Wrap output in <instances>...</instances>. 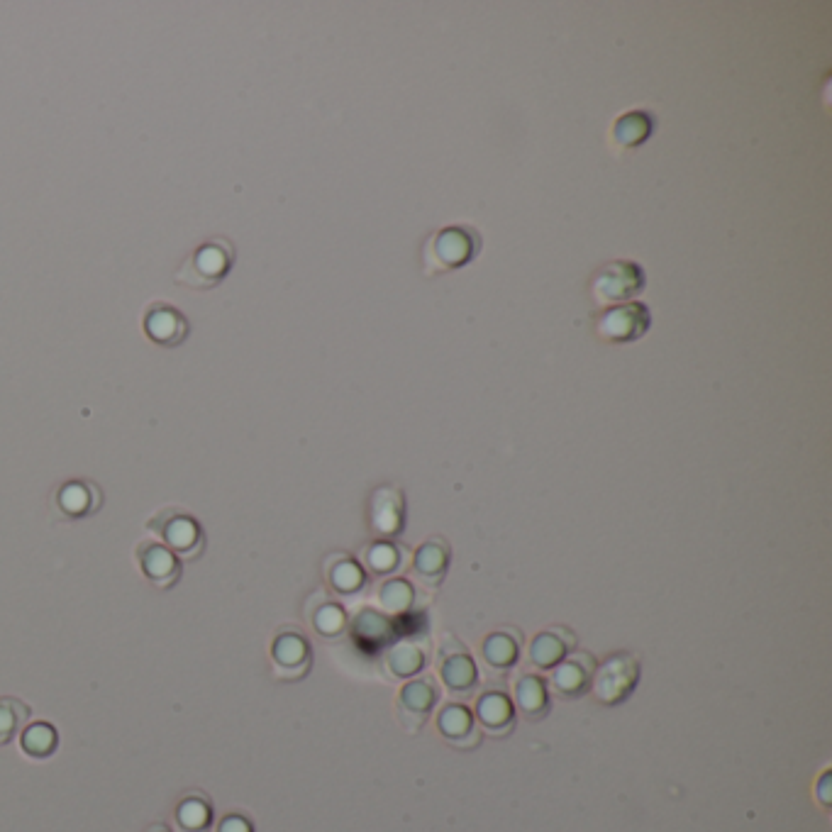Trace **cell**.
<instances>
[{"mask_svg":"<svg viewBox=\"0 0 832 832\" xmlns=\"http://www.w3.org/2000/svg\"><path fill=\"white\" fill-rule=\"evenodd\" d=\"M481 249V235L469 225H449L427 240L425 266L430 271L462 269Z\"/></svg>","mask_w":832,"mask_h":832,"instance_id":"6da1fadb","label":"cell"},{"mask_svg":"<svg viewBox=\"0 0 832 832\" xmlns=\"http://www.w3.org/2000/svg\"><path fill=\"white\" fill-rule=\"evenodd\" d=\"M645 288V271L635 262H610L593 276L591 296L603 308L630 303Z\"/></svg>","mask_w":832,"mask_h":832,"instance_id":"7a4b0ae2","label":"cell"},{"mask_svg":"<svg viewBox=\"0 0 832 832\" xmlns=\"http://www.w3.org/2000/svg\"><path fill=\"white\" fill-rule=\"evenodd\" d=\"M652 325V313L645 303L630 301L610 305L596 318V335L608 345H628L640 340Z\"/></svg>","mask_w":832,"mask_h":832,"instance_id":"3957f363","label":"cell"},{"mask_svg":"<svg viewBox=\"0 0 832 832\" xmlns=\"http://www.w3.org/2000/svg\"><path fill=\"white\" fill-rule=\"evenodd\" d=\"M637 679V664L630 657H613L598 671L596 679V696L603 703H618L625 698Z\"/></svg>","mask_w":832,"mask_h":832,"instance_id":"277c9868","label":"cell"},{"mask_svg":"<svg viewBox=\"0 0 832 832\" xmlns=\"http://www.w3.org/2000/svg\"><path fill=\"white\" fill-rule=\"evenodd\" d=\"M140 564L147 579L159 589H169L181 576V564L176 554L169 547L157 545V542H147V545L140 547Z\"/></svg>","mask_w":832,"mask_h":832,"instance_id":"5b68a950","label":"cell"},{"mask_svg":"<svg viewBox=\"0 0 832 832\" xmlns=\"http://www.w3.org/2000/svg\"><path fill=\"white\" fill-rule=\"evenodd\" d=\"M159 532H162V537L166 540V545L171 547V552L183 554V557H196V554H201V528H198L196 520L188 518V515H171V520L159 523Z\"/></svg>","mask_w":832,"mask_h":832,"instance_id":"8992f818","label":"cell"},{"mask_svg":"<svg viewBox=\"0 0 832 832\" xmlns=\"http://www.w3.org/2000/svg\"><path fill=\"white\" fill-rule=\"evenodd\" d=\"M230 264H232L230 249H225L223 244H215V242L203 244V247L193 254L191 269L198 274V279L193 281V286L196 284H201L203 288L213 286L215 281H220L227 271H230Z\"/></svg>","mask_w":832,"mask_h":832,"instance_id":"52a82bcc","label":"cell"},{"mask_svg":"<svg viewBox=\"0 0 832 832\" xmlns=\"http://www.w3.org/2000/svg\"><path fill=\"white\" fill-rule=\"evenodd\" d=\"M144 330L159 345H179V342L186 337V320L181 318L176 310H171L169 305H159V308L149 310L147 318H144Z\"/></svg>","mask_w":832,"mask_h":832,"instance_id":"ba28073f","label":"cell"},{"mask_svg":"<svg viewBox=\"0 0 832 832\" xmlns=\"http://www.w3.org/2000/svg\"><path fill=\"white\" fill-rule=\"evenodd\" d=\"M654 132V118L647 110H630L623 118L615 120L613 125V140L620 144V147L632 149L640 147L642 142H647Z\"/></svg>","mask_w":832,"mask_h":832,"instance_id":"9c48e42d","label":"cell"},{"mask_svg":"<svg viewBox=\"0 0 832 832\" xmlns=\"http://www.w3.org/2000/svg\"><path fill=\"white\" fill-rule=\"evenodd\" d=\"M20 745H22V752H27L35 759L52 757V754L57 752L59 735L52 723H32L22 730Z\"/></svg>","mask_w":832,"mask_h":832,"instance_id":"30bf717a","label":"cell"},{"mask_svg":"<svg viewBox=\"0 0 832 832\" xmlns=\"http://www.w3.org/2000/svg\"><path fill=\"white\" fill-rule=\"evenodd\" d=\"M98 503V493L91 484H83V481H71L59 491V508L64 510L71 518H79V515H88Z\"/></svg>","mask_w":832,"mask_h":832,"instance_id":"8fae6325","label":"cell"},{"mask_svg":"<svg viewBox=\"0 0 832 832\" xmlns=\"http://www.w3.org/2000/svg\"><path fill=\"white\" fill-rule=\"evenodd\" d=\"M210 818H213V811L203 796L183 798L176 808V820L183 832H203L210 825Z\"/></svg>","mask_w":832,"mask_h":832,"instance_id":"7c38bea8","label":"cell"},{"mask_svg":"<svg viewBox=\"0 0 832 832\" xmlns=\"http://www.w3.org/2000/svg\"><path fill=\"white\" fill-rule=\"evenodd\" d=\"M374 528L393 535L401 528V498L393 491H379L374 498Z\"/></svg>","mask_w":832,"mask_h":832,"instance_id":"4fadbf2b","label":"cell"},{"mask_svg":"<svg viewBox=\"0 0 832 832\" xmlns=\"http://www.w3.org/2000/svg\"><path fill=\"white\" fill-rule=\"evenodd\" d=\"M274 659L279 662L281 671L293 667H308V642L298 635H281L274 642Z\"/></svg>","mask_w":832,"mask_h":832,"instance_id":"5bb4252c","label":"cell"},{"mask_svg":"<svg viewBox=\"0 0 832 832\" xmlns=\"http://www.w3.org/2000/svg\"><path fill=\"white\" fill-rule=\"evenodd\" d=\"M27 718H30V708L25 703L15 701V698H3L0 701V745H8Z\"/></svg>","mask_w":832,"mask_h":832,"instance_id":"9a60e30c","label":"cell"},{"mask_svg":"<svg viewBox=\"0 0 832 832\" xmlns=\"http://www.w3.org/2000/svg\"><path fill=\"white\" fill-rule=\"evenodd\" d=\"M479 718L484 720L493 732H498L501 725H510L513 711H510V703L503 696H486L484 701L479 703Z\"/></svg>","mask_w":832,"mask_h":832,"instance_id":"2e32d148","label":"cell"},{"mask_svg":"<svg viewBox=\"0 0 832 832\" xmlns=\"http://www.w3.org/2000/svg\"><path fill=\"white\" fill-rule=\"evenodd\" d=\"M442 676H445V681L454 691L467 689V686L474 684V662H471L467 654L447 659L445 667H442Z\"/></svg>","mask_w":832,"mask_h":832,"instance_id":"e0dca14e","label":"cell"},{"mask_svg":"<svg viewBox=\"0 0 832 832\" xmlns=\"http://www.w3.org/2000/svg\"><path fill=\"white\" fill-rule=\"evenodd\" d=\"M415 564H418V571L423 576L445 574V567H447V549H445V545H440V542H430V545H425L418 552V559H415Z\"/></svg>","mask_w":832,"mask_h":832,"instance_id":"ac0fdd59","label":"cell"},{"mask_svg":"<svg viewBox=\"0 0 832 832\" xmlns=\"http://www.w3.org/2000/svg\"><path fill=\"white\" fill-rule=\"evenodd\" d=\"M440 730L445 732L449 740L464 737L467 732H471V715L464 711L462 706H449L447 711L440 715Z\"/></svg>","mask_w":832,"mask_h":832,"instance_id":"d6986e66","label":"cell"},{"mask_svg":"<svg viewBox=\"0 0 832 832\" xmlns=\"http://www.w3.org/2000/svg\"><path fill=\"white\" fill-rule=\"evenodd\" d=\"M486 659L496 667H506L515 659V642L508 635H493L486 642Z\"/></svg>","mask_w":832,"mask_h":832,"instance_id":"ffe728a7","label":"cell"},{"mask_svg":"<svg viewBox=\"0 0 832 832\" xmlns=\"http://www.w3.org/2000/svg\"><path fill=\"white\" fill-rule=\"evenodd\" d=\"M518 696H520V703H523L525 713L540 711V708H545V703H547L545 686H542L537 679H532V676H528V679L518 686Z\"/></svg>","mask_w":832,"mask_h":832,"instance_id":"44dd1931","label":"cell"},{"mask_svg":"<svg viewBox=\"0 0 832 832\" xmlns=\"http://www.w3.org/2000/svg\"><path fill=\"white\" fill-rule=\"evenodd\" d=\"M562 654H564L562 642H559L554 635L537 637L535 645H532V659H535L537 664H554L559 657H562Z\"/></svg>","mask_w":832,"mask_h":832,"instance_id":"7402d4cb","label":"cell"},{"mask_svg":"<svg viewBox=\"0 0 832 832\" xmlns=\"http://www.w3.org/2000/svg\"><path fill=\"white\" fill-rule=\"evenodd\" d=\"M401 698L406 701L408 711L423 713V718H425V713L430 711L432 703H435V693H432V689L427 684H410Z\"/></svg>","mask_w":832,"mask_h":832,"instance_id":"603a6c76","label":"cell"},{"mask_svg":"<svg viewBox=\"0 0 832 832\" xmlns=\"http://www.w3.org/2000/svg\"><path fill=\"white\" fill-rule=\"evenodd\" d=\"M332 584L337 586L342 593H352L362 584V571L354 562H342L332 569Z\"/></svg>","mask_w":832,"mask_h":832,"instance_id":"cb8c5ba5","label":"cell"},{"mask_svg":"<svg viewBox=\"0 0 832 832\" xmlns=\"http://www.w3.org/2000/svg\"><path fill=\"white\" fill-rule=\"evenodd\" d=\"M420 664H423V657H420V652L413 650V647H403V650H398L391 657L393 671H396V674H403V676L418 671Z\"/></svg>","mask_w":832,"mask_h":832,"instance_id":"d4e9b609","label":"cell"},{"mask_svg":"<svg viewBox=\"0 0 832 832\" xmlns=\"http://www.w3.org/2000/svg\"><path fill=\"white\" fill-rule=\"evenodd\" d=\"M557 686L564 693H581V689H584V674L576 669L574 662L564 664V667L557 671Z\"/></svg>","mask_w":832,"mask_h":832,"instance_id":"484cf974","label":"cell"},{"mask_svg":"<svg viewBox=\"0 0 832 832\" xmlns=\"http://www.w3.org/2000/svg\"><path fill=\"white\" fill-rule=\"evenodd\" d=\"M396 562H398V552H396V549H393L391 545H384V542H381V545H374V547H371V552H369V564H371V567H374L376 571H388V569H393V567H396Z\"/></svg>","mask_w":832,"mask_h":832,"instance_id":"4316f807","label":"cell"},{"mask_svg":"<svg viewBox=\"0 0 832 832\" xmlns=\"http://www.w3.org/2000/svg\"><path fill=\"white\" fill-rule=\"evenodd\" d=\"M342 623H345V615H342V610L337 606L323 608L318 613V618H315V625H318L323 635H335V632H340Z\"/></svg>","mask_w":832,"mask_h":832,"instance_id":"83f0119b","label":"cell"},{"mask_svg":"<svg viewBox=\"0 0 832 832\" xmlns=\"http://www.w3.org/2000/svg\"><path fill=\"white\" fill-rule=\"evenodd\" d=\"M381 598H384L386 603H391L393 610H401L410 598L408 584H403V581H393V584H388L386 591L381 593Z\"/></svg>","mask_w":832,"mask_h":832,"instance_id":"f1b7e54d","label":"cell"},{"mask_svg":"<svg viewBox=\"0 0 832 832\" xmlns=\"http://www.w3.org/2000/svg\"><path fill=\"white\" fill-rule=\"evenodd\" d=\"M218 832H252V823L247 818H242V815H225L220 820Z\"/></svg>","mask_w":832,"mask_h":832,"instance_id":"f546056e","label":"cell"},{"mask_svg":"<svg viewBox=\"0 0 832 832\" xmlns=\"http://www.w3.org/2000/svg\"><path fill=\"white\" fill-rule=\"evenodd\" d=\"M162 832H166V830H162Z\"/></svg>","mask_w":832,"mask_h":832,"instance_id":"4dcf8cb0","label":"cell"}]
</instances>
